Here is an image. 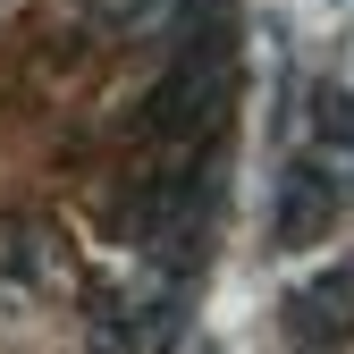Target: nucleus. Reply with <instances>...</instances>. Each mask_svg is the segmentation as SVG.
<instances>
[{
    "label": "nucleus",
    "instance_id": "f03ea898",
    "mask_svg": "<svg viewBox=\"0 0 354 354\" xmlns=\"http://www.w3.org/2000/svg\"><path fill=\"white\" fill-rule=\"evenodd\" d=\"M329 219H337V177H321L313 160H295L287 186H279V236L304 245V236H321Z\"/></svg>",
    "mask_w": 354,
    "mask_h": 354
},
{
    "label": "nucleus",
    "instance_id": "f257e3e1",
    "mask_svg": "<svg viewBox=\"0 0 354 354\" xmlns=\"http://www.w3.org/2000/svg\"><path fill=\"white\" fill-rule=\"evenodd\" d=\"M219 93H228V51H177V68L152 84V110H144V136L152 144H177V136H194V127L219 110Z\"/></svg>",
    "mask_w": 354,
    "mask_h": 354
}]
</instances>
